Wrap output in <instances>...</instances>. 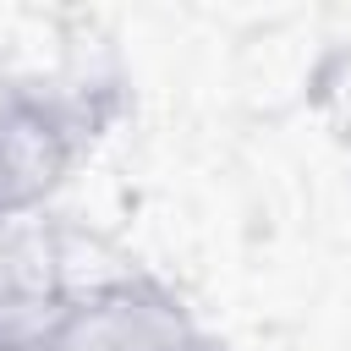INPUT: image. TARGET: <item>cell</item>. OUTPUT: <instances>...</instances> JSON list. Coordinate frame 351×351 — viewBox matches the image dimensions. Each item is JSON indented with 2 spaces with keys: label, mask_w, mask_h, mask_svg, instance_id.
Segmentation results:
<instances>
[{
  "label": "cell",
  "mask_w": 351,
  "mask_h": 351,
  "mask_svg": "<svg viewBox=\"0 0 351 351\" xmlns=\"http://www.w3.org/2000/svg\"><path fill=\"white\" fill-rule=\"evenodd\" d=\"M88 121L44 88H0V219L44 214L77 170Z\"/></svg>",
  "instance_id": "2"
},
{
  "label": "cell",
  "mask_w": 351,
  "mask_h": 351,
  "mask_svg": "<svg viewBox=\"0 0 351 351\" xmlns=\"http://www.w3.org/2000/svg\"><path fill=\"white\" fill-rule=\"evenodd\" d=\"M203 329L186 302L148 274H110L77 285L38 351H197Z\"/></svg>",
  "instance_id": "1"
},
{
  "label": "cell",
  "mask_w": 351,
  "mask_h": 351,
  "mask_svg": "<svg viewBox=\"0 0 351 351\" xmlns=\"http://www.w3.org/2000/svg\"><path fill=\"white\" fill-rule=\"evenodd\" d=\"M197 351H225V346H214V340H208V335H203V340H197Z\"/></svg>",
  "instance_id": "4"
},
{
  "label": "cell",
  "mask_w": 351,
  "mask_h": 351,
  "mask_svg": "<svg viewBox=\"0 0 351 351\" xmlns=\"http://www.w3.org/2000/svg\"><path fill=\"white\" fill-rule=\"evenodd\" d=\"M71 296L60 230L44 214L0 219V351H38Z\"/></svg>",
  "instance_id": "3"
}]
</instances>
